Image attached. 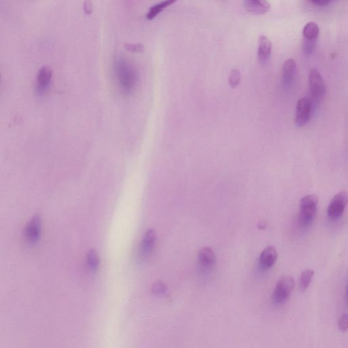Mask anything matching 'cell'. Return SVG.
<instances>
[{"label":"cell","mask_w":348,"mask_h":348,"mask_svg":"<svg viewBox=\"0 0 348 348\" xmlns=\"http://www.w3.org/2000/svg\"><path fill=\"white\" fill-rule=\"evenodd\" d=\"M114 72L123 91L131 94L138 83V75L135 67L126 59L119 57L115 61Z\"/></svg>","instance_id":"6da1fadb"},{"label":"cell","mask_w":348,"mask_h":348,"mask_svg":"<svg viewBox=\"0 0 348 348\" xmlns=\"http://www.w3.org/2000/svg\"><path fill=\"white\" fill-rule=\"evenodd\" d=\"M318 199L316 195H309L300 200V212L298 221L300 226L310 225L314 220L317 212Z\"/></svg>","instance_id":"7a4b0ae2"},{"label":"cell","mask_w":348,"mask_h":348,"mask_svg":"<svg viewBox=\"0 0 348 348\" xmlns=\"http://www.w3.org/2000/svg\"><path fill=\"white\" fill-rule=\"evenodd\" d=\"M294 287V280L289 275L280 277L275 286L273 294V300L275 304H282L290 297Z\"/></svg>","instance_id":"3957f363"},{"label":"cell","mask_w":348,"mask_h":348,"mask_svg":"<svg viewBox=\"0 0 348 348\" xmlns=\"http://www.w3.org/2000/svg\"><path fill=\"white\" fill-rule=\"evenodd\" d=\"M310 94L314 100H320L327 92V84L322 74L316 68L311 69L309 74Z\"/></svg>","instance_id":"277c9868"},{"label":"cell","mask_w":348,"mask_h":348,"mask_svg":"<svg viewBox=\"0 0 348 348\" xmlns=\"http://www.w3.org/2000/svg\"><path fill=\"white\" fill-rule=\"evenodd\" d=\"M348 203V195L345 192H341L335 195L329 205L328 216L332 219L340 217Z\"/></svg>","instance_id":"5b68a950"},{"label":"cell","mask_w":348,"mask_h":348,"mask_svg":"<svg viewBox=\"0 0 348 348\" xmlns=\"http://www.w3.org/2000/svg\"><path fill=\"white\" fill-rule=\"evenodd\" d=\"M312 102L308 98H302L298 101L296 108L295 123L298 127H303L310 120L312 112Z\"/></svg>","instance_id":"8992f818"},{"label":"cell","mask_w":348,"mask_h":348,"mask_svg":"<svg viewBox=\"0 0 348 348\" xmlns=\"http://www.w3.org/2000/svg\"><path fill=\"white\" fill-rule=\"evenodd\" d=\"M41 228H42L41 216L40 214H36L29 222L25 230L26 240L32 244L38 242L40 238Z\"/></svg>","instance_id":"52a82bcc"},{"label":"cell","mask_w":348,"mask_h":348,"mask_svg":"<svg viewBox=\"0 0 348 348\" xmlns=\"http://www.w3.org/2000/svg\"><path fill=\"white\" fill-rule=\"evenodd\" d=\"M156 241V235L154 230H147L144 234L141 244H140L139 250L140 258L145 259L152 254L155 246Z\"/></svg>","instance_id":"ba28073f"},{"label":"cell","mask_w":348,"mask_h":348,"mask_svg":"<svg viewBox=\"0 0 348 348\" xmlns=\"http://www.w3.org/2000/svg\"><path fill=\"white\" fill-rule=\"evenodd\" d=\"M216 255L212 248L203 247L198 254L199 266L201 270H211L216 265Z\"/></svg>","instance_id":"9c48e42d"},{"label":"cell","mask_w":348,"mask_h":348,"mask_svg":"<svg viewBox=\"0 0 348 348\" xmlns=\"http://www.w3.org/2000/svg\"><path fill=\"white\" fill-rule=\"evenodd\" d=\"M245 9L254 15H262L269 11L270 4L267 0H244Z\"/></svg>","instance_id":"30bf717a"},{"label":"cell","mask_w":348,"mask_h":348,"mask_svg":"<svg viewBox=\"0 0 348 348\" xmlns=\"http://www.w3.org/2000/svg\"><path fill=\"white\" fill-rule=\"evenodd\" d=\"M277 259L276 249L273 246H268L261 252L259 258V265L261 268L266 270L275 265Z\"/></svg>","instance_id":"8fae6325"},{"label":"cell","mask_w":348,"mask_h":348,"mask_svg":"<svg viewBox=\"0 0 348 348\" xmlns=\"http://www.w3.org/2000/svg\"><path fill=\"white\" fill-rule=\"evenodd\" d=\"M272 47V42L267 37L261 36L259 38L258 58L261 63H266L270 58Z\"/></svg>","instance_id":"7c38bea8"},{"label":"cell","mask_w":348,"mask_h":348,"mask_svg":"<svg viewBox=\"0 0 348 348\" xmlns=\"http://www.w3.org/2000/svg\"><path fill=\"white\" fill-rule=\"evenodd\" d=\"M53 69L49 66L41 67L37 75L36 88L38 91H43L48 87L53 78Z\"/></svg>","instance_id":"4fadbf2b"},{"label":"cell","mask_w":348,"mask_h":348,"mask_svg":"<svg viewBox=\"0 0 348 348\" xmlns=\"http://www.w3.org/2000/svg\"><path fill=\"white\" fill-rule=\"evenodd\" d=\"M296 64L293 59H288L284 62L282 67V84L288 86L293 81L295 75Z\"/></svg>","instance_id":"5bb4252c"},{"label":"cell","mask_w":348,"mask_h":348,"mask_svg":"<svg viewBox=\"0 0 348 348\" xmlns=\"http://www.w3.org/2000/svg\"><path fill=\"white\" fill-rule=\"evenodd\" d=\"M178 1V0H165L164 2H160V3L152 6L150 8L147 14H146V18L150 20H153L156 16L158 15L160 12L164 11L166 8L170 7V6L173 5V4Z\"/></svg>","instance_id":"9a60e30c"},{"label":"cell","mask_w":348,"mask_h":348,"mask_svg":"<svg viewBox=\"0 0 348 348\" xmlns=\"http://www.w3.org/2000/svg\"><path fill=\"white\" fill-rule=\"evenodd\" d=\"M320 32V29L316 22H310L305 26L303 34L308 40H316Z\"/></svg>","instance_id":"2e32d148"},{"label":"cell","mask_w":348,"mask_h":348,"mask_svg":"<svg viewBox=\"0 0 348 348\" xmlns=\"http://www.w3.org/2000/svg\"><path fill=\"white\" fill-rule=\"evenodd\" d=\"M86 262L88 268L92 271L98 270L100 264V257L96 249H91L86 257Z\"/></svg>","instance_id":"e0dca14e"},{"label":"cell","mask_w":348,"mask_h":348,"mask_svg":"<svg viewBox=\"0 0 348 348\" xmlns=\"http://www.w3.org/2000/svg\"><path fill=\"white\" fill-rule=\"evenodd\" d=\"M314 272L312 269H308L303 271L300 277L299 288L300 291L304 292L308 289L309 286L312 282Z\"/></svg>","instance_id":"ac0fdd59"},{"label":"cell","mask_w":348,"mask_h":348,"mask_svg":"<svg viewBox=\"0 0 348 348\" xmlns=\"http://www.w3.org/2000/svg\"><path fill=\"white\" fill-rule=\"evenodd\" d=\"M240 80L241 74L240 70L238 69H232L230 73L229 78H228L230 86L233 88H236L240 84Z\"/></svg>","instance_id":"d6986e66"},{"label":"cell","mask_w":348,"mask_h":348,"mask_svg":"<svg viewBox=\"0 0 348 348\" xmlns=\"http://www.w3.org/2000/svg\"><path fill=\"white\" fill-rule=\"evenodd\" d=\"M124 47L127 51L132 53H141L145 51V47L142 44H126Z\"/></svg>","instance_id":"ffe728a7"},{"label":"cell","mask_w":348,"mask_h":348,"mask_svg":"<svg viewBox=\"0 0 348 348\" xmlns=\"http://www.w3.org/2000/svg\"><path fill=\"white\" fill-rule=\"evenodd\" d=\"M152 292L156 295H162L167 292V286L162 282H157L152 286Z\"/></svg>","instance_id":"44dd1931"},{"label":"cell","mask_w":348,"mask_h":348,"mask_svg":"<svg viewBox=\"0 0 348 348\" xmlns=\"http://www.w3.org/2000/svg\"><path fill=\"white\" fill-rule=\"evenodd\" d=\"M316 40H308L306 39L304 44V51L306 55H311L314 52L316 47Z\"/></svg>","instance_id":"7402d4cb"},{"label":"cell","mask_w":348,"mask_h":348,"mask_svg":"<svg viewBox=\"0 0 348 348\" xmlns=\"http://www.w3.org/2000/svg\"><path fill=\"white\" fill-rule=\"evenodd\" d=\"M338 326L342 332H345L348 329V314H343L339 318Z\"/></svg>","instance_id":"603a6c76"},{"label":"cell","mask_w":348,"mask_h":348,"mask_svg":"<svg viewBox=\"0 0 348 348\" xmlns=\"http://www.w3.org/2000/svg\"><path fill=\"white\" fill-rule=\"evenodd\" d=\"M84 11L86 14H90L92 12V4L90 0H85L83 5Z\"/></svg>","instance_id":"cb8c5ba5"},{"label":"cell","mask_w":348,"mask_h":348,"mask_svg":"<svg viewBox=\"0 0 348 348\" xmlns=\"http://www.w3.org/2000/svg\"><path fill=\"white\" fill-rule=\"evenodd\" d=\"M311 2L315 5L319 6H324L328 5L329 3L331 2V0H310Z\"/></svg>","instance_id":"d4e9b609"},{"label":"cell","mask_w":348,"mask_h":348,"mask_svg":"<svg viewBox=\"0 0 348 348\" xmlns=\"http://www.w3.org/2000/svg\"><path fill=\"white\" fill-rule=\"evenodd\" d=\"M345 300H346L347 304H348V286L346 291V294H345Z\"/></svg>","instance_id":"484cf974"}]
</instances>
